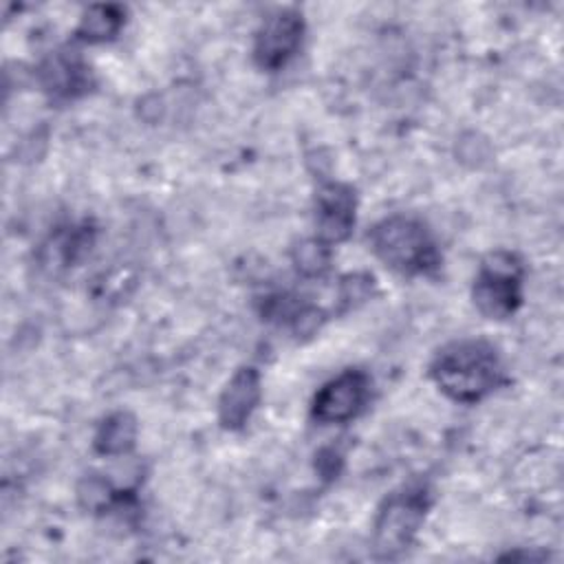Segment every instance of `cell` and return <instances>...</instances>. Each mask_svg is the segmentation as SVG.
Returning a JSON list of instances; mask_svg holds the SVG:
<instances>
[{
	"instance_id": "obj_13",
	"label": "cell",
	"mask_w": 564,
	"mask_h": 564,
	"mask_svg": "<svg viewBox=\"0 0 564 564\" xmlns=\"http://www.w3.org/2000/svg\"><path fill=\"white\" fill-rule=\"evenodd\" d=\"M117 500H119V491L110 485V480L97 474L84 476L77 485V502L82 509L90 513H101L110 509Z\"/></svg>"
},
{
	"instance_id": "obj_6",
	"label": "cell",
	"mask_w": 564,
	"mask_h": 564,
	"mask_svg": "<svg viewBox=\"0 0 564 564\" xmlns=\"http://www.w3.org/2000/svg\"><path fill=\"white\" fill-rule=\"evenodd\" d=\"M304 18L295 9H280L264 18L253 37V62L262 70H280L302 46Z\"/></svg>"
},
{
	"instance_id": "obj_4",
	"label": "cell",
	"mask_w": 564,
	"mask_h": 564,
	"mask_svg": "<svg viewBox=\"0 0 564 564\" xmlns=\"http://www.w3.org/2000/svg\"><path fill=\"white\" fill-rule=\"evenodd\" d=\"M522 260L505 249L482 258L471 286L476 308L489 319H507L522 304Z\"/></svg>"
},
{
	"instance_id": "obj_15",
	"label": "cell",
	"mask_w": 564,
	"mask_h": 564,
	"mask_svg": "<svg viewBox=\"0 0 564 564\" xmlns=\"http://www.w3.org/2000/svg\"><path fill=\"white\" fill-rule=\"evenodd\" d=\"M315 469L324 480L337 478V474L341 471V454L335 447L319 449L315 456Z\"/></svg>"
},
{
	"instance_id": "obj_1",
	"label": "cell",
	"mask_w": 564,
	"mask_h": 564,
	"mask_svg": "<svg viewBox=\"0 0 564 564\" xmlns=\"http://www.w3.org/2000/svg\"><path fill=\"white\" fill-rule=\"evenodd\" d=\"M436 388L456 403H478L507 383L500 352L485 339H456L445 344L430 364Z\"/></svg>"
},
{
	"instance_id": "obj_10",
	"label": "cell",
	"mask_w": 564,
	"mask_h": 564,
	"mask_svg": "<svg viewBox=\"0 0 564 564\" xmlns=\"http://www.w3.org/2000/svg\"><path fill=\"white\" fill-rule=\"evenodd\" d=\"M137 419L128 410L110 412L95 432L93 447L101 456H126L137 443Z\"/></svg>"
},
{
	"instance_id": "obj_11",
	"label": "cell",
	"mask_w": 564,
	"mask_h": 564,
	"mask_svg": "<svg viewBox=\"0 0 564 564\" xmlns=\"http://www.w3.org/2000/svg\"><path fill=\"white\" fill-rule=\"evenodd\" d=\"M126 22V9L119 4H93L79 18L75 29L77 40L88 44H104L119 35Z\"/></svg>"
},
{
	"instance_id": "obj_9",
	"label": "cell",
	"mask_w": 564,
	"mask_h": 564,
	"mask_svg": "<svg viewBox=\"0 0 564 564\" xmlns=\"http://www.w3.org/2000/svg\"><path fill=\"white\" fill-rule=\"evenodd\" d=\"M262 397L260 372L253 366L238 368L225 383L218 399V423L223 430L238 432L247 425Z\"/></svg>"
},
{
	"instance_id": "obj_7",
	"label": "cell",
	"mask_w": 564,
	"mask_h": 564,
	"mask_svg": "<svg viewBox=\"0 0 564 564\" xmlns=\"http://www.w3.org/2000/svg\"><path fill=\"white\" fill-rule=\"evenodd\" d=\"M357 198L346 183H324L315 196V227L317 238L326 245H337L348 240L355 227Z\"/></svg>"
},
{
	"instance_id": "obj_8",
	"label": "cell",
	"mask_w": 564,
	"mask_h": 564,
	"mask_svg": "<svg viewBox=\"0 0 564 564\" xmlns=\"http://www.w3.org/2000/svg\"><path fill=\"white\" fill-rule=\"evenodd\" d=\"M42 90L55 101H70L86 95L93 86L90 68L77 51H55L37 68Z\"/></svg>"
},
{
	"instance_id": "obj_3",
	"label": "cell",
	"mask_w": 564,
	"mask_h": 564,
	"mask_svg": "<svg viewBox=\"0 0 564 564\" xmlns=\"http://www.w3.org/2000/svg\"><path fill=\"white\" fill-rule=\"evenodd\" d=\"M432 507L427 482H408L392 491L377 511L372 524V553L377 560H394L405 553Z\"/></svg>"
},
{
	"instance_id": "obj_2",
	"label": "cell",
	"mask_w": 564,
	"mask_h": 564,
	"mask_svg": "<svg viewBox=\"0 0 564 564\" xmlns=\"http://www.w3.org/2000/svg\"><path fill=\"white\" fill-rule=\"evenodd\" d=\"M370 251L401 275H432L441 267L436 240L423 220L394 214L368 231Z\"/></svg>"
},
{
	"instance_id": "obj_12",
	"label": "cell",
	"mask_w": 564,
	"mask_h": 564,
	"mask_svg": "<svg viewBox=\"0 0 564 564\" xmlns=\"http://www.w3.org/2000/svg\"><path fill=\"white\" fill-rule=\"evenodd\" d=\"M330 260H333L330 245H326L317 236L300 240L291 249V262H293L295 271L302 278H322V275H326L328 269H330Z\"/></svg>"
},
{
	"instance_id": "obj_14",
	"label": "cell",
	"mask_w": 564,
	"mask_h": 564,
	"mask_svg": "<svg viewBox=\"0 0 564 564\" xmlns=\"http://www.w3.org/2000/svg\"><path fill=\"white\" fill-rule=\"evenodd\" d=\"M375 291V278L370 273H348L339 282V304L341 311H350L366 300H370Z\"/></svg>"
},
{
	"instance_id": "obj_5",
	"label": "cell",
	"mask_w": 564,
	"mask_h": 564,
	"mask_svg": "<svg viewBox=\"0 0 564 564\" xmlns=\"http://www.w3.org/2000/svg\"><path fill=\"white\" fill-rule=\"evenodd\" d=\"M370 375L361 368H348L326 381L313 397L311 416L322 425L352 421L370 399Z\"/></svg>"
}]
</instances>
